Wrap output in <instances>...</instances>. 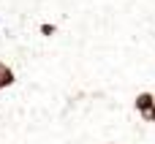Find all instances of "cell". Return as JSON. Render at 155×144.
Listing matches in <instances>:
<instances>
[{
    "mask_svg": "<svg viewBox=\"0 0 155 144\" xmlns=\"http://www.w3.org/2000/svg\"><path fill=\"white\" fill-rule=\"evenodd\" d=\"M104 144H120V142H104Z\"/></svg>",
    "mask_w": 155,
    "mask_h": 144,
    "instance_id": "cell-5",
    "label": "cell"
},
{
    "mask_svg": "<svg viewBox=\"0 0 155 144\" xmlns=\"http://www.w3.org/2000/svg\"><path fill=\"white\" fill-rule=\"evenodd\" d=\"M153 106H155V93L153 90H142V93L134 95V109H136V114H139L142 120L153 112Z\"/></svg>",
    "mask_w": 155,
    "mask_h": 144,
    "instance_id": "cell-1",
    "label": "cell"
},
{
    "mask_svg": "<svg viewBox=\"0 0 155 144\" xmlns=\"http://www.w3.org/2000/svg\"><path fill=\"white\" fill-rule=\"evenodd\" d=\"M144 123H150V125H155V106H153V112H150V114L144 117Z\"/></svg>",
    "mask_w": 155,
    "mask_h": 144,
    "instance_id": "cell-4",
    "label": "cell"
},
{
    "mask_svg": "<svg viewBox=\"0 0 155 144\" xmlns=\"http://www.w3.org/2000/svg\"><path fill=\"white\" fill-rule=\"evenodd\" d=\"M0 25H3V19H0Z\"/></svg>",
    "mask_w": 155,
    "mask_h": 144,
    "instance_id": "cell-6",
    "label": "cell"
},
{
    "mask_svg": "<svg viewBox=\"0 0 155 144\" xmlns=\"http://www.w3.org/2000/svg\"><path fill=\"white\" fill-rule=\"evenodd\" d=\"M38 33H41L44 38H52V35L57 33V25H54V22H41V25H38Z\"/></svg>",
    "mask_w": 155,
    "mask_h": 144,
    "instance_id": "cell-3",
    "label": "cell"
},
{
    "mask_svg": "<svg viewBox=\"0 0 155 144\" xmlns=\"http://www.w3.org/2000/svg\"><path fill=\"white\" fill-rule=\"evenodd\" d=\"M14 82H16V74H14V68H11L8 63H3V60H0V90H8Z\"/></svg>",
    "mask_w": 155,
    "mask_h": 144,
    "instance_id": "cell-2",
    "label": "cell"
}]
</instances>
